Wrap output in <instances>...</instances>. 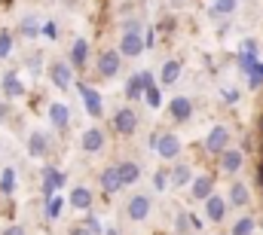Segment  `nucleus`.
Segmentation results:
<instances>
[{
  "label": "nucleus",
  "instance_id": "43",
  "mask_svg": "<svg viewBox=\"0 0 263 235\" xmlns=\"http://www.w3.org/2000/svg\"><path fill=\"white\" fill-rule=\"evenodd\" d=\"M260 134H263V116H260Z\"/></svg>",
  "mask_w": 263,
  "mask_h": 235
},
{
  "label": "nucleus",
  "instance_id": "21",
  "mask_svg": "<svg viewBox=\"0 0 263 235\" xmlns=\"http://www.w3.org/2000/svg\"><path fill=\"white\" fill-rule=\"evenodd\" d=\"M117 171H120V180H123V186H132V183H138L141 180V165L138 162H120L117 165Z\"/></svg>",
  "mask_w": 263,
  "mask_h": 235
},
{
  "label": "nucleus",
  "instance_id": "27",
  "mask_svg": "<svg viewBox=\"0 0 263 235\" xmlns=\"http://www.w3.org/2000/svg\"><path fill=\"white\" fill-rule=\"evenodd\" d=\"M12 189H15V168H3L0 171V192L12 195Z\"/></svg>",
  "mask_w": 263,
  "mask_h": 235
},
{
  "label": "nucleus",
  "instance_id": "4",
  "mask_svg": "<svg viewBox=\"0 0 263 235\" xmlns=\"http://www.w3.org/2000/svg\"><path fill=\"white\" fill-rule=\"evenodd\" d=\"M120 64H123V55L117 52V49H104L101 55H98V76H104V80H110V76H117L120 73Z\"/></svg>",
  "mask_w": 263,
  "mask_h": 235
},
{
  "label": "nucleus",
  "instance_id": "32",
  "mask_svg": "<svg viewBox=\"0 0 263 235\" xmlns=\"http://www.w3.org/2000/svg\"><path fill=\"white\" fill-rule=\"evenodd\" d=\"M144 98H147V107H153V110L162 107V95H159L156 86H147V89H144Z\"/></svg>",
  "mask_w": 263,
  "mask_h": 235
},
{
  "label": "nucleus",
  "instance_id": "15",
  "mask_svg": "<svg viewBox=\"0 0 263 235\" xmlns=\"http://www.w3.org/2000/svg\"><path fill=\"white\" fill-rule=\"evenodd\" d=\"M49 122H52V128L67 131V125H70V110H67V104H62V101L49 104Z\"/></svg>",
  "mask_w": 263,
  "mask_h": 235
},
{
  "label": "nucleus",
  "instance_id": "19",
  "mask_svg": "<svg viewBox=\"0 0 263 235\" xmlns=\"http://www.w3.org/2000/svg\"><path fill=\"white\" fill-rule=\"evenodd\" d=\"M62 186H65V171H59V168H46L43 171V192H46V199L55 189H62Z\"/></svg>",
  "mask_w": 263,
  "mask_h": 235
},
{
  "label": "nucleus",
  "instance_id": "22",
  "mask_svg": "<svg viewBox=\"0 0 263 235\" xmlns=\"http://www.w3.org/2000/svg\"><path fill=\"white\" fill-rule=\"evenodd\" d=\"M101 189H104V192H120V189H123V180H120V171H117V165L101 171Z\"/></svg>",
  "mask_w": 263,
  "mask_h": 235
},
{
  "label": "nucleus",
  "instance_id": "1",
  "mask_svg": "<svg viewBox=\"0 0 263 235\" xmlns=\"http://www.w3.org/2000/svg\"><path fill=\"white\" fill-rule=\"evenodd\" d=\"M144 46H147V43H144V34H141V31H123L117 52H120L123 58H138V55L144 52Z\"/></svg>",
  "mask_w": 263,
  "mask_h": 235
},
{
  "label": "nucleus",
  "instance_id": "44",
  "mask_svg": "<svg viewBox=\"0 0 263 235\" xmlns=\"http://www.w3.org/2000/svg\"><path fill=\"white\" fill-rule=\"evenodd\" d=\"M107 235H120V232H114V229H110V232H107Z\"/></svg>",
  "mask_w": 263,
  "mask_h": 235
},
{
  "label": "nucleus",
  "instance_id": "41",
  "mask_svg": "<svg viewBox=\"0 0 263 235\" xmlns=\"http://www.w3.org/2000/svg\"><path fill=\"white\" fill-rule=\"evenodd\" d=\"M242 49H248V52H257V43H254V40H245V43H242Z\"/></svg>",
  "mask_w": 263,
  "mask_h": 235
},
{
  "label": "nucleus",
  "instance_id": "33",
  "mask_svg": "<svg viewBox=\"0 0 263 235\" xmlns=\"http://www.w3.org/2000/svg\"><path fill=\"white\" fill-rule=\"evenodd\" d=\"M257 61H260V58H257V52H248V49H242V55H239V67L248 73V70H251Z\"/></svg>",
  "mask_w": 263,
  "mask_h": 235
},
{
  "label": "nucleus",
  "instance_id": "3",
  "mask_svg": "<svg viewBox=\"0 0 263 235\" xmlns=\"http://www.w3.org/2000/svg\"><path fill=\"white\" fill-rule=\"evenodd\" d=\"M49 80H52L55 89L67 92L73 86V67H70V61H52L49 64Z\"/></svg>",
  "mask_w": 263,
  "mask_h": 235
},
{
  "label": "nucleus",
  "instance_id": "40",
  "mask_svg": "<svg viewBox=\"0 0 263 235\" xmlns=\"http://www.w3.org/2000/svg\"><path fill=\"white\" fill-rule=\"evenodd\" d=\"M67 235H92V232H89L86 226H73V229H70V232H67Z\"/></svg>",
  "mask_w": 263,
  "mask_h": 235
},
{
  "label": "nucleus",
  "instance_id": "23",
  "mask_svg": "<svg viewBox=\"0 0 263 235\" xmlns=\"http://www.w3.org/2000/svg\"><path fill=\"white\" fill-rule=\"evenodd\" d=\"M178 76H181V61L172 58L162 64V70H159V83L162 86H172V83H178Z\"/></svg>",
  "mask_w": 263,
  "mask_h": 235
},
{
  "label": "nucleus",
  "instance_id": "9",
  "mask_svg": "<svg viewBox=\"0 0 263 235\" xmlns=\"http://www.w3.org/2000/svg\"><path fill=\"white\" fill-rule=\"evenodd\" d=\"M114 128H117V134H132L138 128V113L132 107H120L114 113Z\"/></svg>",
  "mask_w": 263,
  "mask_h": 235
},
{
  "label": "nucleus",
  "instance_id": "12",
  "mask_svg": "<svg viewBox=\"0 0 263 235\" xmlns=\"http://www.w3.org/2000/svg\"><path fill=\"white\" fill-rule=\"evenodd\" d=\"M242 165H245V153H242V150H230V147H227V150L220 153V168H223L227 174H239Z\"/></svg>",
  "mask_w": 263,
  "mask_h": 235
},
{
  "label": "nucleus",
  "instance_id": "28",
  "mask_svg": "<svg viewBox=\"0 0 263 235\" xmlns=\"http://www.w3.org/2000/svg\"><path fill=\"white\" fill-rule=\"evenodd\" d=\"M65 202H67V199H62V195H55V192H52V195L46 199V217H49V220H55V217L62 214Z\"/></svg>",
  "mask_w": 263,
  "mask_h": 235
},
{
  "label": "nucleus",
  "instance_id": "6",
  "mask_svg": "<svg viewBox=\"0 0 263 235\" xmlns=\"http://www.w3.org/2000/svg\"><path fill=\"white\" fill-rule=\"evenodd\" d=\"M49 150H52L49 134H46V131H40V128H34V131L28 134V153H31L34 159H46V156H49Z\"/></svg>",
  "mask_w": 263,
  "mask_h": 235
},
{
  "label": "nucleus",
  "instance_id": "36",
  "mask_svg": "<svg viewBox=\"0 0 263 235\" xmlns=\"http://www.w3.org/2000/svg\"><path fill=\"white\" fill-rule=\"evenodd\" d=\"M178 235H184V232H190V214H178Z\"/></svg>",
  "mask_w": 263,
  "mask_h": 235
},
{
  "label": "nucleus",
  "instance_id": "34",
  "mask_svg": "<svg viewBox=\"0 0 263 235\" xmlns=\"http://www.w3.org/2000/svg\"><path fill=\"white\" fill-rule=\"evenodd\" d=\"M9 52H12V34L0 31V58H9Z\"/></svg>",
  "mask_w": 263,
  "mask_h": 235
},
{
  "label": "nucleus",
  "instance_id": "26",
  "mask_svg": "<svg viewBox=\"0 0 263 235\" xmlns=\"http://www.w3.org/2000/svg\"><path fill=\"white\" fill-rule=\"evenodd\" d=\"M168 177H172V186H187L190 177H193V171H190V165H175Z\"/></svg>",
  "mask_w": 263,
  "mask_h": 235
},
{
  "label": "nucleus",
  "instance_id": "17",
  "mask_svg": "<svg viewBox=\"0 0 263 235\" xmlns=\"http://www.w3.org/2000/svg\"><path fill=\"white\" fill-rule=\"evenodd\" d=\"M211 192H214V177L211 174H199L196 180H193V189H190L193 202H205Z\"/></svg>",
  "mask_w": 263,
  "mask_h": 235
},
{
  "label": "nucleus",
  "instance_id": "38",
  "mask_svg": "<svg viewBox=\"0 0 263 235\" xmlns=\"http://www.w3.org/2000/svg\"><path fill=\"white\" fill-rule=\"evenodd\" d=\"M43 34H46L49 40H55V37H59V28H55V22H46V25H43Z\"/></svg>",
  "mask_w": 263,
  "mask_h": 235
},
{
  "label": "nucleus",
  "instance_id": "11",
  "mask_svg": "<svg viewBox=\"0 0 263 235\" xmlns=\"http://www.w3.org/2000/svg\"><path fill=\"white\" fill-rule=\"evenodd\" d=\"M80 147H83V153H101L104 150V131L101 128H86L83 138H80Z\"/></svg>",
  "mask_w": 263,
  "mask_h": 235
},
{
  "label": "nucleus",
  "instance_id": "10",
  "mask_svg": "<svg viewBox=\"0 0 263 235\" xmlns=\"http://www.w3.org/2000/svg\"><path fill=\"white\" fill-rule=\"evenodd\" d=\"M168 116L175 119V122H187V119L193 116V101L184 98V95L172 98V101H168Z\"/></svg>",
  "mask_w": 263,
  "mask_h": 235
},
{
  "label": "nucleus",
  "instance_id": "31",
  "mask_svg": "<svg viewBox=\"0 0 263 235\" xmlns=\"http://www.w3.org/2000/svg\"><path fill=\"white\" fill-rule=\"evenodd\" d=\"M251 232H254V220L251 217H239L233 223V235H251Z\"/></svg>",
  "mask_w": 263,
  "mask_h": 235
},
{
  "label": "nucleus",
  "instance_id": "7",
  "mask_svg": "<svg viewBox=\"0 0 263 235\" xmlns=\"http://www.w3.org/2000/svg\"><path fill=\"white\" fill-rule=\"evenodd\" d=\"M147 86H153V73H150V70H144V73H132V80L126 83V98H129V101L144 98V89H147Z\"/></svg>",
  "mask_w": 263,
  "mask_h": 235
},
{
  "label": "nucleus",
  "instance_id": "37",
  "mask_svg": "<svg viewBox=\"0 0 263 235\" xmlns=\"http://www.w3.org/2000/svg\"><path fill=\"white\" fill-rule=\"evenodd\" d=\"M83 226H86L92 235H101V220H98V217H86V223H83Z\"/></svg>",
  "mask_w": 263,
  "mask_h": 235
},
{
  "label": "nucleus",
  "instance_id": "25",
  "mask_svg": "<svg viewBox=\"0 0 263 235\" xmlns=\"http://www.w3.org/2000/svg\"><path fill=\"white\" fill-rule=\"evenodd\" d=\"M239 6V0H214L211 3V18H223V15H233Z\"/></svg>",
  "mask_w": 263,
  "mask_h": 235
},
{
  "label": "nucleus",
  "instance_id": "13",
  "mask_svg": "<svg viewBox=\"0 0 263 235\" xmlns=\"http://www.w3.org/2000/svg\"><path fill=\"white\" fill-rule=\"evenodd\" d=\"M150 208H153L150 195H132V199H129V205H126V214H129L132 220H147Z\"/></svg>",
  "mask_w": 263,
  "mask_h": 235
},
{
  "label": "nucleus",
  "instance_id": "39",
  "mask_svg": "<svg viewBox=\"0 0 263 235\" xmlns=\"http://www.w3.org/2000/svg\"><path fill=\"white\" fill-rule=\"evenodd\" d=\"M0 235H25V226L22 223H12V226H6Z\"/></svg>",
  "mask_w": 263,
  "mask_h": 235
},
{
  "label": "nucleus",
  "instance_id": "29",
  "mask_svg": "<svg viewBox=\"0 0 263 235\" xmlns=\"http://www.w3.org/2000/svg\"><path fill=\"white\" fill-rule=\"evenodd\" d=\"M18 28H22V34H25V37H37V34H40V22H37L34 15H25Z\"/></svg>",
  "mask_w": 263,
  "mask_h": 235
},
{
  "label": "nucleus",
  "instance_id": "2",
  "mask_svg": "<svg viewBox=\"0 0 263 235\" xmlns=\"http://www.w3.org/2000/svg\"><path fill=\"white\" fill-rule=\"evenodd\" d=\"M153 150H156V156H159V159H178V153H181V138H178V134H172V131L156 134Z\"/></svg>",
  "mask_w": 263,
  "mask_h": 235
},
{
  "label": "nucleus",
  "instance_id": "5",
  "mask_svg": "<svg viewBox=\"0 0 263 235\" xmlns=\"http://www.w3.org/2000/svg\"><path fill=\"white\" fill-rule=\"evenodd\" d=\"M77 89H80V95H83L86 113H89L92 119H101V116H104V101H101V95H98L95 89H89L86 83H77Z\"/></svg>",
  "mask_w": 263,
  "mask_h": 235
},
{
  "label": "nucleus",
  "instance_id": "18",
  "mask_svg": "<svg viewBox=\"0 0 263 235\" xmlns=\"http://www.w3.org/2000/svg\"><path fill=\"white\" fill-rule=\"evenodd\" d=\"M227 205H236V208L251 205V189H248L242 180H236V183L230 186V199H227Z\"/></svg>",
  "mask_w": 263,
  "mask_h": 235
},
{
  "label": "nucleus",
  "instance_id": "30",
  "mask_svg": "<svg viewBox=\"0 0 263 235\" xmlns=\"http://www.w3.org/2000/svg\"><path fill=\"white\" fill-rule=\"evenodd\" d=\"M260 86H263V61H257L248 70V89H260Z\"/></svg>",
  "mask_w": 263,
  "mask_h": 235
},
{
  "label": "nucleus",
  "instance_id": "20",
  "mask_svg": "<svg viewBox=\"0 0 263 235\" xmlns=\"http://www.w3.org/2000/svg\"><path fill=\"white\" fill-rule=\"evenodd\" d=\"M86 61H89V40H73V46H70V67H86Z\"/></svg>",
  "mask_w": 263,
  "mask_h": 235
},
{
  "label": "nucleus",
  "instance_id": "14",
  "mask_svg": "<svg viewBox=\"0 0 263 235\" xmlns=\"http://www.w3.org/2000/svg\"><path fill=\"white\" fill-rule=\"evenodd\" d=\"M205 214H208V220L211 223H220L223 217H227V199H220V195H208L205 199Z\"/></svg>",
  "mask_w": 263,
  "mask_h": 235
},
{
  "label": "nucleus",
  "instance_id": "8",
  "mask_svg": "<svg viewBox=\"0 0 263 235\" xmlns=\"http://www.w3.org/2000/svg\"><path fill=\"white\" fill-rule=\"evenodd\" d=\"M227 144H230V128L227 125H214L208 131V138H205V150L208 153H223Z\"/></svg>",
  "mask_w": 263,
  "mask_h": 235
},
{
  "label": "nucleus",
  "instance_id": "42",
  "mask_svg": "<svg viewBox=\"0 0 263 235\" xmlns=\"http://www.w3.org/2000/svg\"><path fill=\"white\" fill-rule=\"evenodd\" d=\"M6 116H9V107H6V104H0V122H3Z\"/></svg>",
  "mask_w": 263,
  "mask_h": 235
},
{
  "label": "nucleus",
  "instance_id": "16",
  "mask_svg": "<svg viewBox=\"0 0 263 235\" xmlns=\"http://www.w3.org/2000/svg\"><path fill=\"white\" fill-rule=\"evenodd\" d=\"M67 202H70V208H77V211H89L92 202H95V195H92V189H86V186H73Z\"/></svg>",
  "mask_w": 263,
  "mask_h": 235
},
{
  "label": "nucleus",
  "instance_id": "24",
  "mask_svg": "<svg viewBox=\"0 0 263 235\" xmlns=\"http://www.w3.org/2000/svg\"><path fill=\"white\" fill-rule=\"evenodd\" d=\"M0 86H3V95H6V98H22V95H25V86H22V80H18L15 73H6Z\"/></svg>",
  "mask_w": 263,
  "mask_h": 235
},
{
  "label": "nucleus",
  "instance_id": "35",
  "mask_svg": "<svg viewBox=\"0 0 263 235\" xmlns=\"http://www.w3.org/2000/svg\"><path fill=\"white\" fill-rule=\"evenodd\" d=\"M168 174H172V171H156V174H153V186H156L159 192L168 186Z\"/></svg>",
  "mask_w": 263,
  "mask_h": 235
}]
</instances>
